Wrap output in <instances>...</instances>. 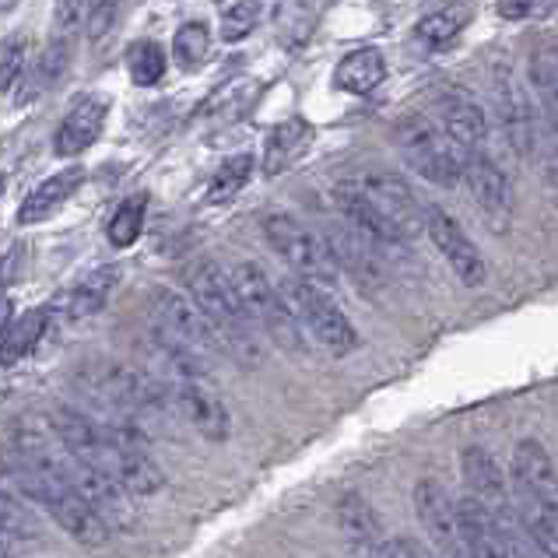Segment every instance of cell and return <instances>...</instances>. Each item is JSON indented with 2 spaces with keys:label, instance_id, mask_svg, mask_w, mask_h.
I'll return each instance as SVG.
<instances>
[{
  "label": "cell",
  "instance_id": "f1b7e54d",
  "mask_svg": "<svg viewBox=\"0 0 558 558\" xmlns=\"http://www.w3.org/2000/svg\"><path fill=\"white\" fill-rule=\"evenodd\" d=\"M46 327H50V310H28L19 320H11V327L0 338V365H19L22 359H28L36 352V344L43 341Z\"/></svg>",
  "mask_w": 558,
  "mask_h": 558
},
{
  "label": "cell",
  "instance_id": "4fadbf2b",
  "mask_svg": "<svg viewBox=\"0 0 558 558\" xmlns=\"http://www.w3.org/2000/svg\"><path fill=\"white\" fill-rule=\"evenodd\" d=\"M464 180L485 226L496 235L509 232V221H513V183H509L506 172L485 151H474L464 162Z\"/></svg>",
  "mask_w": 558,
  "mask_h": 558
},
{
  "label": "cell",
  "instance_id": "8d00e7d4",
  "mask_svg": "<svg viewBox=\"0 0 558 558\" xmlns=\"http://www.w3.org/2000/svg\"><path fill=\"white\" fill-rule=\"evenodd\" d=\"M264 14V0H235L221 19V39L226 43H243L253 28H257Z\"/></svg>",
  "mask_w": 558,
  "mask_h": 558
},
{
  "label": "cell",
  "instance_id": "44dd1931",
  "mask_svg": "<svg viewBox=\"0 0 558 558\" xmlns=\"http://www.w3.org/2000/svg\"><path fill=\"white\" fill-rule=\"evenodd\" d=\"M460 471H464L471 496L485 509H492V513L513 506V488L506 482V471L499 468V460L492 457L485 446H468V450L460 453Z\"/></svg>",
  "mask_w": 558,
  "mask_h": 558
},
{
  "label": "cell",
  "instance_id": "ab89813d",
  "mask_svg": "<svg viewBox=\"0 0 558 558\" xmlns=\"http://www.w3.org/2000/svg\"><path fill=\"white\" fill-rule=\"evenodd\" d=\"M22 68H25V39L11 36V39L0 43V92L19 85Z\"/></svg>",
  "mask_w": 558,
  "mask_h": 558
},
{
  "label": "cell",
  "instance_id": "d590c367",
  "mask_svg": "<svg viewBox=\"0 0 558 558\" xmlns=\"http://www.w3.org/2000/svg\"><path fill=\"white\" fill-rule=\"evenodd\" d=\"M145 207H148V197L145 194H137L131 201H123L117 207V215L109 218V243H113L117 250H126V246H134L137 239H141V229H145Z\"/></svg>",
  "mask_w": 558,
  "mask_h": 558
},
{
  "label": "cell",
  "instance_id": "7402d4cb",
  "mask_svg": "<svg viewBox=\"0 0 558 558\" xmlns=\"http://www.w3.org/2000/svg\"><path fill=\"white\" fill-rule=\"evenodd\" d=\"M106 113H109V102L102 99V95H85V99H77L71 106V113L63 117V123L57 126V137H53L57 155L74 158V155L88 151L102 134Z\"/></svg>",
  "mask_w": 558,
  "mask_h": 558
},
{
  "label": "cell",
  "instance_id": "1f68e13d",
  "mask_svg": "<svg viewBox=\"0 0 558 558\" xmlns=\"http://www.w3.org/2000/svg\"><path fill=\"white\" fill-rule=\"evenodd\" d=\"M39 541V520L28 513L22 499L0 488V545H36Z\"/></svg>",
  "mask_w": 558,
  "mask_h": 558
},
{
  "label": "cell",
  "instance_id": "bcb514c9",
  "mask_svg": "<svg viewBox=\"0 0 558 558\" xmlns=\"http://www.w3.org/2000/svg\"><path fill=\"white\" fill-rule=\"evenodd\" d=\"M0 194H4V177H0Z\"/></svg>",
  "mask_w": 558,
  "mask_h": 558
},
{
  "label": "cell",
  "instance_id": "ffe728a7",
  "mask_svg": "<svg viewBox=\"0 0 558 558\" xmlns=\"http://www.w3.org/2000/svg\"><path fill=\"white\" fill-rule=\"evenodd\" d=\"M457 534H460V551H464V558H513L499 520L474 496L457 499Z\"/></svg>",
  "mask_w": 558,
  "mask_h": 558
},
{
  "label": "cell",
  "instance_id": "cb8c5ba5",
  "mask_svg": "<svg viewBox=\"0 0 558 558\" xmlns=\"http://www.w3.org/2000/svg\"><path fill=\"white\" fill-rule=\"evenodd\" d=\"M310 145H313V126L302 117L278 123L275 131L267 134V145H264V172L267 177H281L284 169H292L299 158L310 151Z\"/></svg>",
  "mask_w": 558,
  "mask_h": 558
},
{
  "label": "cell",
  "instance_id": "2e32d148",
  "mask_svg": "<svg viewBox=\"0 0 558 558\" xmlns=\"http://www.w3.org/2000/svg\"><path fill=\"white\" fill-rule=\"evenodd\" d=\"M436 113H439V131L453 141V145L474 155V151H485V141H488V117L485 109L477 106V99L464 88H442L436 95Z\"/></svg>",
  "mask_w": 558,
  "mask_h": 558
},
{
  "label": "cell",
  "instance_id": "5bb4252c",
  "mask_svg": "<svg viewBox=\"0 0 558 558\" xmlns=\"http://www.w3.org/2000/svg\"><path fill=\"white\" fill-rule=\"evenodd\" d=\"M425 232L446 257L453 275L464 281L468 289H482L488 278L485 257H482V250L471 243V235L460 229V221L453 215H446L442 207H425Z\"/></svg>",
  "mask_w": 558,
  "mask_h": 558
},
{
  "label": "cell",
  "instance_id": "83f0119b",
  "mask_svg": "<svg viewBox=\"0 0 558 558\" xmlns=\"http://www.w3.org/2000/svg\"><path fill=\"white\" fill-rule=\"evenodd\" d=\"M383 77H387V60H383V53L373 50V46H365V50L348 53L338 63V71H333V85L348 95H369L379 88Z\"/></svg>",
  "mask_w": 558,
  "mask_h": 558
},
{
  "label": "cell",
  "instance_id": "9c48e42d",
  "mask_svg": "<svg viewBox=\"0 0 558 558\" xmlns=\"http://www.w3.org/2000/svg\"><path fill=\"white\" fill-rule=\"evenodd\" d=\"M151 324L197 362L211 355H226V344H221L218 330L207 324L204 313L177 289H158L151 295Z\"/></svg>",
  "mask_w": 558,
  "mask_h": 558
},
{
  "label": "cell",
  "instance_id": "7c38bea8",
  "mask_svg": "<svg viewBox=\"0 0 558 558\" xmlns=\"http://www.w3.org/2000/svg\"><path fill=\"white\" fill-rule=\"evenodd\" d=\"M352 183L359 186V194L408 239V243L418 232H425V207L418 204L414 190L401 177H397V172L373 169V172H362V177H355Z\"/></svg>",
  "mask_w": 558,
  "mask_h": 558
},
{
  "label": "cell",
  "instance_id": "ac0fdd59",
  "mask_svg": "<svg viewBox=\"0 0 558 558\" xmlns=\"http://www.w3.org/2000/svg\"><path fill=\"white\" fill-rule=\"evenodd\" d=\"M333 204H338V211L344 218V226H352L362 239H369V243L387 257V253H401L408 246V239L397 232L387 218H383L376 207L359 194V186L352 180H344L333 186Z\"/></svg>",
  "mask_w": 558,
  "mask_h": 558
},
{
  "label": "cell",
  "instance_id": "60d3db41",
  "mask_svg": "<svg viewBox=\"0 0 558 558\" xmlns=\"http://www.w3.org/2000/svg\"><path fill=\"white\" fill-rule=\"evenodd\" d=\"M558 0H499L496 11L506 22H541L555 11Z\"/></svg>",
  "mask_w": 558,
  "mask_h": 558
},
{
  "label": "cell",
  "instance_id": "836d02e7",
  "mask_svg": "<svg viewBox=\"0 0 558 558\" xmlns=\"http://www.w3.org/2000/svg\"><path fill=\"white\" fill-rule=\"evenodd\" d=\"M253 166H257V162H253V155H250V151L226 158V162L218 166L211 186H207V201H211V204H229V201L239 194V190H243V186L250 183Z\"/></svg>",
  "mask_w": 558,
  "mask_h": 558
},
{
  "label": "cell",
  "instance_id": "b9f144b4",
  "mask_svg": "<svg viewBox=\"0 0 558 558\" xmlns=\"http://www.w3.org/2000/svg\"><path fill=\"white\" fill-rule=\"evenodd\" d=\"M376 558H433V555L411 537H387L383 541V548L376 551Z\"/></svg>",
  "mask_w": 558,
  "mask_h": 558
},
{
  "label": "cell",
  "instance_id": "277c9868",
  "mask_svg": "<svg viewBox=\"0 0 558 558\" xmlns=\"http://www.w3.org/2000/svg\"><path fill=\"white\" fill-rule=\"evenodd\" d=\"M186 292H190V302L204 313V320L218 330V338H221V344H226L229 359L243 362V365L260 362L257 327L250 324L246 310L239 306L226 267H218L215 260L194 264L186 270Z\"/></svg>",
  "mask_w": 558,
  "mask_h": 558
},
{
  "label": "cell",
  "instance_id": "484cf974",
  "mask_svg": "<svg viewBox=\"0 0 558 558\" xmlns=\"http://www.w3.org/2000/svg\"><path fill=\"white\" fill-rule=\"evenodd\" d=\"M327 8V0H281L278 4V19H275V32L278 43L289 53H299L302 46L313 39L316 25H320V14Z\"/></svg>",
  "mask_w": 558,
  "mask_h": 558
},
{
  "label": "cell",
  "instance_id": "ba28073f",
  "mask_svg": "<svg viewBox=\"0 0 558 558\" xmlns=\"http://www.w3.org/2000/svg\"><path fill=\"white\" fill-rule=\"evenodd\" d=\"M264 235H267L270 250H275L278 257L292 267L295 278H306L313 284H320V289H324V284L338 281V267H333L324 239L313 235L299 218L281 215V211L267 215L264 218Z\"/></svg>",
  "mask_w": 558,
  "mask_h": 558
},
{
  "label": "cell",
  "instance_id": "4dcf8cb0",
  "mask_svg": "<svg viewBox=\"0 0 558 558\" xmlns=\"http://www.w3.org/2000/svg\"><path fill=\"white\" fill-rule=\"evenodd\" d=\"M471 14H474V8L468 4V0H457V4H450V8L425 14V19L418 22V39L433 46V50H442V46H450L460 32L468 28Z\"/></svg>",
  "mask_w": 558,
  "mask_h": 558
},
{
  "label": "cell",
  "instance_id": "d4e9b609",
  "mask_svg": "<svg viewBox=\"0 0 558 558\" xmlns=\"http://www.w3.org/2000/svg\"><path fill=\"white\" fill-rule=\"evenodd\" d=\"M82 180H85V172L74 166V169H63L46 183H39L19 207V226H36V221H46L50 215H57L60 207L74 197V190L82 186Z\"/></svg>",
  "mask_w": 558,
  "mask_h": 558
},
{
  "label": "cell",
  "instance_id": "7a4b0ae2",
  "mask_svg": "<svg viewBox=\"0 0 558 558\" xmlns=\"http://www.w3.org/2000/svg\"><path fill=\"white\" fill-rule=\"evenodd\" d=\"M0 471H4V477L22 492L25 499L43 506L46 513L57 520V527L63 534H71L77 545L99 548L109 541V534H113L99 517L92 513V506L63 482V474L57 471V453L46 450L43 436L22 439L4 464H0Z\"/></svg>",
  "mask_w": 558,
  "mask_h": 558
},
{
  "label": "cell",
  "instance_id": "e0dca14e",
  "mask_svg": "<svg viewBox=\"0 0 558 558\" xmlns=\"http://www.w3.org/2000/svg\"><path fill=\"white\" fill-rule=\"evenodd\" d=\"M414 513L422 520V531L446 558H464L457 534V499L446 492L436 477H422L414 485Z\"/></svg>",
  "mask_w": 558,
  "mask_h": 558
},
{
  "label": "cell",
  "instance_id": "f546056e",
  "mask_svg": "<svg viewBox=\"0 0 558 558\" xmlns=\"http://www.w3.org/2000/svg\"><path fill=\"white\" fill-rule=\"evenodd\" d=\"M531 85L541 99V120L558 126V43L548 39L531 53Z\"/></svg>",
  "mask_w": 558,
  "mask_h": 558
},
{
  "label": "cell",
  "instance_id": "52a82bcc",
  "mask_svg": "<svg viewBox=\"0 0 558 558\" xmlns=\"http://www.w3.org/2000/svg\"><path fill=\"white\" fill-rule=\"evenodd\" d=\"M278 292L284 299V306H289L299 320V327L310 330L330 355H352L359 348V330L341 313V306L333 302L327 289H320V284H313L306 278L289 275V278H281Z\"/></svg>",
  "mask_w": 558,
  "mask_h": 558
},
{
  "label": "cell",
  "instance_id": "9a60e30c",
  "mask_svg": "<svg viewBox=\"0 0 558 558\" xmlns=\"http://www.w3.org/2000/svg\"><path fill=\"white\" fill-rule=\"evenodd\" d=\"M496 106L502 117V131L523 158H534L541 137H545V123L534 113L527 92L517 85V77L509 68L496 71Z\"/></svg>",
  "mask_w": 558,
  "mask_h": 558
},
{
  "label": "cell",
  "instance_id": "7bdbcfd3",
  "mask_svg": "<svg viewBox=\"0 0 558 558\" xmlns=\"http://www.w3.org/2000/svg\"><path fill=\"white\" fill-rule=\"evenodd\" d=\"M11 310H14L11 302H8V299H0V338H4V330L11 327Z\"/></svg>",
  "mask_w": 558,
  "mask_h": 558
},
{
  "label": "cell",
  "instance_id": "8fae6325",
  "mask_svg": "<svg viewBox=\"0 0 558 558\" xmlns=\"http://www.w3.org/2000/svg\"><path fill=\"white\" fill-rule=\"evenodd\" d=\"M166 390V401L172 408L180 422H186L194 433H201L204 439L221 442L229 439L232 433V418H229V408L221 404V397L207 387L204 376H183V379H172V383H158Z\"/></svg>",
  "mask_w": 558,
  "mask_h": 558
},
{
  "label": "cell",
  "instance_id": "e575fe53",
  "mask_svg": "<svg viewBox=\"0 0 558 558\" xmlns=\"http://www.w3.org/2000/svg\"><path fill=\"white\" fill-rule=\"evenodd\" d=\"M172 53L183 71H201L207 57H211V28L204 22H186L180 25L177 39H172Z\"/></svg>",
  "mask_w": 558,
  "mask_h": 558
},
{
  "label": "cell",
  "instance_id": "ee69618b",
  "mask_svg": "<svg viewBox=\"0 0 558 558\" xmlns=\"http://www.w3.org/2000/svg\"><path fill=\"white\" fill-rule=\"evenodd\" d=\"M14 4H19V0H0V11H11Z\"/></svg>",
  "mask_w": 558,
  "mask_h": 558
},
{
  "label": "cell",
  "instance_id": "d6986e66",
  "mask_svg": "<svg viewBox=\"0 0 558 558\" xmlns=\"http://www.w3.org/2000/svg\"><path fill=\"white\" fill-rule=\"evenodd\" d=\"M324 246L330 253V260L338 270H348L362 289H376L383 284V253L369 243V239H362L352 226H333L327 235H324Z\"/></svg>",
  "mask_w": 558,
  "mask_h": 558
},
{
  "label": "cell",
  "instance_id": "8992f818",
  "mask_svg": "<svg viewBox=\"0 0 558 558\" xmlns=\"http://www.w3.org/2000/svg\"><path fill=\"white\" fill-rule=\"evenodd\" d=\"M393 145L404 155V162L418 172L422 180L436 186H457L464 180L468 155L460 151L450 137L439 131L436 120L411 113L393 126Z\"/></svg>",
  "mask_w": 558,
  "mask_h": 558
},
{
  "label": "cell",
  "instance_id": "d6a6232c",
  "mask_svg": "<svg viewBox=\"0 0 558 558\" xmlns=\"http://www.w3.org/2000/svg\"><path fill=\"white\" fill-rule=\"evenodd\" d=\"M166 63L169 60H166L162 43H155V39H137L131 50H126V71H131L134 85H141V88H151L162 82Z\"/></svg>",
  "mask_w": 558,
  "mask_h": 558
},
{
  "label": "cell",
  "instance_id": "74e56055",
  "mask_svg": "<svg viewBox=\"0 0 558 558\" xmlns=\"http://www.w3.org/2000/svg\"><path fill=\"white\" fill-rule=\"evenodd\" d=\"M71 50H74V39H60V36H53L50 39V46L43 50V57H39V68H36V88H53L60 77H63V71H68V63H71Z\"/></svg>",
  "mask_w": 558,
  "mask_h": 558
},
{
  "label": "cell",
  "instance_id": "f6af8a7d",
  "mask_svg": "<svg viewBox=\"0 0 558 558\" xmlns=\"http://www.w3.org/2000/svg\"><path fill=\"white\" fill-rule=\"evenodd\" d=\"M0 558H19V555H11V548H4V545H0Z\"/></svg>",
  "mask_w": 558,
  "mask_h": 558
},
{
  "label": "cell",
  "instance_id": "30bf717a",
  "mask_svg": "<svg viewBox=\"0 0 558 558\" xmlns=\"http://www.w3.org/2000/svg\"><path fill=\"white\" fill-rule=\"evenodd\" d=\"M57 471L63 474V482H68L77 496H82L88 506H92V513L99 517L109 531H126V527H134V506H131V496L113 482L109 474L102 471H95L88 464H82V460H74L68 450L60 446V453H57Z\"/></svg>",
  "mask_w": 558,
  "mask_h": 558
},
{
  "label": "cell",
  "instance_id": "6da1fadb",
  "mask_svg": "<svg viewBox=\"0 0 558 558\" xmlns=\"http://www.w3.org/2000/svg\"><path fill=\"white\" fill-rule=\"evenodd\" d=\"M50 428L57 442L74 460L109 474L126 496H155V492H162L166 474L145 453L141 436L117 425H106L95 418V414H85L82 408H71V404L53 408Z\"/></svg>",
  "mask_w": 558,
  "mask_h": 558
},
{
  "label": "cell",
  "instance_id": "3957f363",
  "mask_svg": "<svg viewBox=\"0 0 558 558\" xmlns=\"http://www.w3.org/2000/svg\"><path fill=\"white\" fill-rule=\"evenodd\" d=\"M509 477L520 523L548 558H558V471L545 446L537 439H520L509 460Z\"/></svg>",
  "mask_w": 558,
  "mask_h": 558
},
{
  "label": "cell",
  "instance_id": "4316f807",
  "mask_svg": "<svg viewBox=\"0 0 558 558\" xmlns=\"http://www.w3.org/2000/svg\"><path fill=\"white\" fill-rule=\"evenodd\" d=\"M338 523H341V534L362 551L376 555L383 548V541H387V537H383L379 517L373 513V506L365 502L362 496H355V492H348V496L338 502Z\"/></svg>",
  "mask_w": 558,
  "mask_h": 558
},
{
  "label": "cell",
  "instance_id": "603a6c76",
  "mask_svg": "<svg viewBox=\"0 0 558 558\" xmlns=\"http://www.w3.org/2000/svg\"><path fill=\"white\" fill-rule=\"evenodd\" d=\"M120 281V270L117 267H95L82 281H74L68 292L60 295V310L68 320H85V316H95L99 313L109 295H113Z\"/></svg>",
  "mask_w": 558,
  "mask_h": 558
},
{
  "label": "cell",
  "instance_id": "f35d334b",
  "mask_svg": "<svg viewBox=\"0 0 558 558\" xmlns=\"http://www.w3.org/2000/svg\"><path fill=\"white\" fill-rule=\"evenodd\" d=\"M120 8H123V0H88V8H85V25H88V39H92V43L106 39L109 32L117 28Z\"/></svg>",
  "mask_w": 558,
  "mask_h": 558
},
{
  "label": "cell",
  "instance_id": "5b68a950",
  "mask_svg": "<svg viewBox=\"0 0 558 558\" xmlns=\"http://www.w3.org/2000/svg\"><path fill=\"white\" fill-rule=\"evenodd\" d=\"M229 281L253 327L264 330L275 344L289 348V352H306V333H302L292 310L284 306L278 284L267 278V270L260 264H250V260L235 264L229 270Z\"/></svg>",
  "mask_w": 558,
  "mask_h": 558
}]
</instances>
